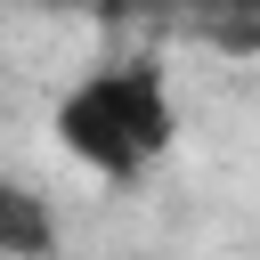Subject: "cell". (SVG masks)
<instances>
[{"instance_id":"obj_1","label":"cell","mask_w":260,"mask_h":260,"mask_svg":"<svg viewBox=\"0 0 260 260\" xmlns=\"http://www.w3.org/2000/svg\"><path fill=\"white\" fill-rule=\"evenodd\" d=\"M57 146L106 179V187H138L171 146H179V89L162 57H106L89 73H73L49 106Z\"/></svg>"},{"instance_id":"obj_2","label":"cell","mask_w":260,"mask_h":260,"mask_svg":"<svg viewBox=\"0 0 260 260\" xmlns=\"http://www.w3.org/2000/svg\"><path fill=\"white\" fill-rule=\"evenodd\" d=\"M0 244H24V252L49 244V219L24 203V187H0Z\"/></svg>"}]
</instances>
